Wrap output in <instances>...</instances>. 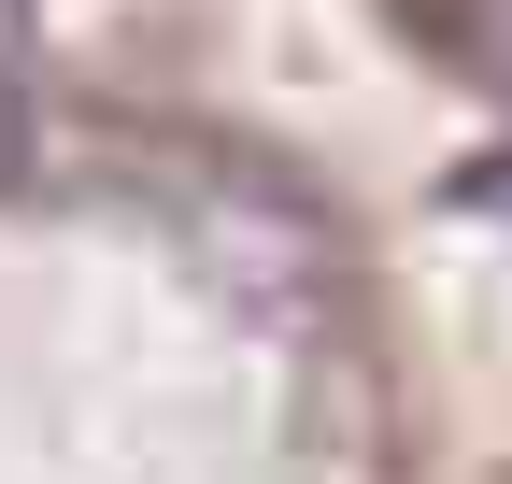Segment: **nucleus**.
I'll return each mask as SVG.
<instances>
[{
    "instance_id": "nucleus-1",
    "label": "nucleus",
    "mask_w": 512,
    "mask_h": 484,
    "mask_svg": "<svg viewBox=\"0 0 512 484\" xmlns=\"http://www.w3.org/2000/svg\"><path fill=\"white\" fill-rule=\"evenodd\" d=\"M0 484H427L370 242L256 157L0 171Z\"/></svg>"
},
{
    "instance_id": "nucleus-2",
    "label": "nucleus",
    "mask_w": 512,
    "mask_h": 484,
    "mask_svg": "<svg viewBox=\"0 0 512 484\" xmlns=\"http://www.w3.org/2000/svg\"><path fill=\"white\" fill-rule=\"evenodd\" d=\"M456 72L512 100V0H456Z\"/></svg>"
},
{
    "instance_id": "nucleus-3",
    "label": "nucleus",
    "mask_w": 512,
    "mask_h": 484,
    "mask_svg": "<svg viewBox=\"0 0 512 484\" xmlns=\"http://www.w3.org/2000/svg\"><path fill=\"white\" fill-rule=\"evenodd\" d=\"M29 129H43V114L15 100V72H0V171H15V157H29Z\"/></svg>"
},
{
    "instance_id": "nucleus-4",
    "label": "nucleus",
    "mask_w": 512,
    "mask_h": 484,
    "mask_svg": "<svg viewBox=\"0 0 512 484\" xmlns=\"http://www.w3.org/2000/svg\"><path fill=\"white\" fill-rule=\"evenodd\" d=\"M498 484H512V470H498Z\"/></svg>"
}]
</instances>
